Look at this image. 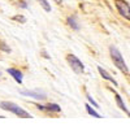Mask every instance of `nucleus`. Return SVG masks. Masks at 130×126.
Returning <instances> with one entry per match:
<instances>
[{
	"mask_svg": "<svg viewBox=\"0 0 130 126\" xmlns=\"http://www.w3.org/2000/svg\"><path fill=\"white\" fill-rule=\"evenodd\" d=\"M55 2H56L57 4H61V3H62V0H55Z\"/></svg>",
	"mask_w": 130,
	"mask_h": 126,
	"instance_id": "obj_17",
	"label": "nucleus"
},
{
	"mask_svg": "<svg viewBox=\"0 0 130 126\" xmlns=\"http://www.w3.org/2000/svg\"><path fill=\"white\" fill-rule=\"evenodd\" d=\"M115 4H116L118 13H120L125 20L130 21V5H129V3L125 2V0H116Z\"/></svg>",
	"mask_w": 130,
	"mask_h": 126,
	"instance_id": "obj_4",
	"label": "nucleus"
},
{
	"mask_svg": "<svg viewBox=\"0 0 130 126\" xmlns=\"http://www.w3.org/2000/svg\"><path fill=\"white\" fill-rule=\"evenodd\" d=\"M109 55H111V59H112V62L115 64V66L118 70H121L122 73H125V74H129V68L121 55V52L117 49V47H115V46L109 47Z\"/></svg>",
	"mask_w": 130,
	"mask_h": 126,
	"instance_id": "obj_2",
	"label": "nucleus"
},
{
	"mask_svg": "<svg viewBox=\"0 0 130 126\" xmlns=\"http://www.w3.org/2000/svg\"><path fill=\"white\" fill-rule=\"evenodd\" d=\"M7 71H8V74H10L13 77V79L17 82V83H22V78H24V74H22V71L21 70H18V69H16V68H8L7 69Z\"/></svg>",
	"mask_w": 130,
	"mask_h": 126,
	"instance_id": "obj_6",
	"label": "nucleus"
},
{
	"mask_svg": "<svg viewBox=\"0 0 130 126\" xmlns=\"http://www.w3.org/2000/svg\"><path fill=\"white\" fill-rule=\"evenodd\" d=\"M18 5H20L21 8H27V4H26V2H20V3H18Z\"/></svg>",
	"mask_w": 130,
	"mask_h": 126,
	"instance_id": "obj_16",
	"label": "nucleus"
},
{
	"mask_svg": "<svg viewBox=\"0 0 130 126\" xmlns=\"http://www.w3.org/2000/svg\"><path fill=\"white\" fill-rule=\"evenodd\" d=\"M115 100H116V104H117V107L120 108L124 113H126L127 116L130 117V111H129V108L126 107V104H125V101L122 100V98H121V95H118L117 92H115Z\"/></svg>",
	"mask_w": 130,
	"mask_h": 126,
	"instance_id": "obj_7",
	"label": "nucleus"
},
{
	"mask_svg": "<svg viewBox=\"0 0 130 126\" xmlns=\"http://www.w3.org/2000/svg\"><path fill=\"white\" fill-rule=\"evenodd\" d=\"M44 111L53 112V113H59V112H61V108H60L59 104H55V103H48L47 105H44Z\"/></svg>",
	"mask_w": 130,
	"mask_h": 126,
	"instance_id": "obj_11",
	"label": "nucleus"
},
{
	"mask_svg": "<svg viewBox=\"0 0 130 126\" xmlns=\"http://www.w3.org/2000/svg\"><path fill=\"white\" fill-rule=\"evenodd\" d=\"M98 71H99V74L102 76V78H104L105 81H108V82H111L113 86H117V81L109 74V73H108L105 69H103L102 66H98Z\"/></svg>",
	"mask_w": 130,
	"mask_h": 126,
	"instance_id": "obj_8",
	"label": "nucleus"
},
{
	"mask_svg": "<svg viewBox=\"0 0 130 126\" xmlns=\"http://www.w3.org/2000/svg\"><path fill=\"white\" fill-rule=\"evenodd\" d=\"M37 2L40 4V7L46 10V12H51V5H50V3L47 2V0H37Z\"/></svg>",
	"mask_w": 130,
	"mask_h": 126,
	"instance_id": "obj_12",
	"label": "nucleus"
},
{
	"mask_svg": "<svg viewBox=\"0 0 130 126\" xmlns=\"http://www.w3.org/2000/svg\"><path fill=\"white\" fill-rule=\"evenodd\" d=\"M13 20L20 21V22H26V20H25V17H24V16H14V17H13Z\"/></svg>",
	"mask_w": 130,
	"mask_h": 126,
	"instance_id": "obj_15",
	"label": "nucleus"
},
{
	"mask_svg": "<svg viewBox=\"0 0 130 126\" xmlns=\"http://www.w3.org/2000/svg\"><path fill=\"white\" fill-rule=\"evenodd\" d=\"M85 108H86V112H87L91 117H95V118H103V117H102V114H100V113H98V112L95 111V108L91 107V104L87 103V104L85 105Z\"/></svg>",
	"mask_w": 130,
	"mask_h": 126,
	"instance_id": "obj_10",
	"label": "nucleus"
},
{
	"mask_svg": "<svg viewBox=\"0 0 130 126\" xmlns=\"http://www.w3.org/2000/svg\"><path fill=\"white\" fill-rule=\"evenodd\" d=\"M67 61H68V64L70 65V68H72V70H73L74 73L81 74V73L85 71V65H83V62H82L77 56H75V55H73V53L68 55V56H67Z\"/></svg>",
	"mask_w": 130,
	"mask_h": 126,
	"instance_id": "obj_3",
	"label": "nucleus"
},
{
	"mask_svg": "<svg viewBox=\"0 0 130 126\" xmlns=\"http://www.w3.org/2000/svg\"><path fill=\"white\" fill-rule=\"evenodd\" d=\"M67 22H68V25H69L73 30H75V31L79 30V24H78L77 17H75V16H69V17L67 18Z\"/></svg>",
	"mask_w": 130,
	"mask_h": 126,
	"instance_id": "obj_9",
	"label": "nucleus"
},
{
	"mask_svg": "<svg viewBox=\"0 0 130 126\" xmlns=\"http://www.w3.org/2000/svg\"><path fill=\"white\" fill-rule=\"evenodd\" d=\"M20 94L24 96H29L32 99H37V100H44L47 98V95L44 92H42L39 90H20Z\"/></svg>",
	"mask_w": 130,
	"mask_h": 126,
	"instance_id": "obj_5",
	"label": "nucleus"
},
{
	"mask_svg": "<svg viewBox=\"0 0 130 126\" xmlns=\"http://www.w3.org/2000/svg\"><path fill=\"white\" fill-rule=\"evenodd\" d=\"M86 98H87V100H89V104H91V105L94 107V108H99V104H98L92 98H91V95H89V94H86Z\"/></svg>",
	"mask_w": 130,
	"mask_h": 126,
	"instance_id": "obj_13",
	"label": "nucleus"
},
{
	"mask_svg": "<svg viewBox=\"0 0 130 126\" xmlns=\"http://www.w3.org/2000/svg\"><path fill=\"white\" fill-rule=\"evenodd\" d=\"M0 49H2V51H4V52H8V53H9V52H10V48L4 43V42H0Z\"/></svg>",
	"mask_w": 130,
	"mask_h": 126,
	"instance_id": "obj_14",
	"label": "nucleus"
},
{
	"mask_svg": "<svg viewBox=\"0 0 130 126\" xmlns=\"http://www.w3.org/2000/svg\"><path fill=\"white\" fill-rule=\"evenodd\" d=\"M0 108L3 111L13 113L18 118H32V116L27 111H25L24 108H21L20 105H17V104H14L12 101H2L0 103Z\"/></svg>",
	"mask_w": 130,
	"mask_h": 126,
	"instance_id": "obj_1",
	"label": "nucleus"
}]
</instances>
